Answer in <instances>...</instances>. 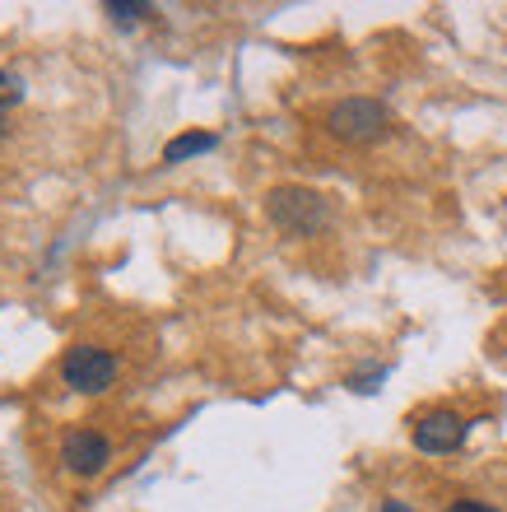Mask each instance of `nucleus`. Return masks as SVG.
<instances>
[{"instance_id":"20e7f679","label":"nucleus","mask_w":507,"mask_h":512,"mask_svg":"<svg viewBox=\"0 0 507 512\" xmlns=\"http://www.w3.org/2000/svg\"><path fill=\"white\" fill-rule=\"evenodd\" d=\"M61 461H66L70 475L94 480V475L107 471V461H112V443H107L103 433H94V429H70L66 443H61Z\"/></svg>"},{"instance_id":"9d476101","label":"nucleus","mask_w":507,"mask_h":512,"mask_svg":"<svg viewBox=\"0 0 507 512\" xmlns=\"http://www.w3.org/2000/svg\"><path fill=\"white\" fill-rule=\"evenodd\" d=\"M447 512H498V508H489V503H480V499H456Z\"/></svg>"},{"instance_id":"423d86ee","label":"nucleus","mask_w":507,"mask_h":512,"mask_svg":"<svg viewBox=\"0 0 507 512\" xmlns=\"http://www.w3.org/2000/svg\"><path fill=\"white\" fill-rule=\"evenodd\" d=\"M214 145H219V135L187 131V135H177V140H168V145H163V163H187V159H196V154H210Z\"/></svg>"},{"instance_id":"1a4fd4ad","label":"nucleus","mask_w":507,"mask_h":512,"mask_svg":"<svg viewBox=\"0 0 507 512\" xmlns=\"http://www.w3.org/2000/svg\"><path fill=\"white\" fill-rule=\"evenodd\" d=\"M382 382H387V368H363V373H354V378H349V387L368 396V391H377Z\"/></svg>"},{"instance_id":"f257e3e1","label":"nucleus","mask_w":507,"mask_h":512,"mask_svg":"<svg viewBox=\"0 0 507 512\" xmlns=\"http://www.w3.org/2000/svg\"><path fill=\"white\" fill-rule=\"evenodd\" d=\"M266 215L289 238H312V233H321L331 224V201L312 187H275L266 196Z\"/></svg>"},{"instance_id":"6e6552de","label":"nucleus","mask_w":507,"mask_h":512,"mask_svg":"<svg viewBox=\"0 0 507 512\" xmlns=\"http://www.w3.org/2000/svg\"><path fill=\"white\" fill-rule=\"evenodd\" d=\"M24 98V80L14 70H0V108H14Z\"/></svg>"},{"instance_id":"f03ea898","label":"nucleus","mask_w":507,"mask_h":512,"mask_svg":"<svg viewBox=\"0 0 507 512\" xmlns=\"http://www.w3.org/2000/svg\"><path fill=\"white\" fill-rule=\"evenodd\" d=\"M326 131L345 145H368V140H382L391 131V112L377 98H340L326 112Z\"/></svg>"},{"instance_id":"f8f14e48","label":"nucleus","mask_w":507,"mask_h":512,"mask_svg":"<svg viewBox=\"0 0 507 512\" xmlns=\"http://www.w3.org/2000/svg\"><path fill=\"white\" fill-rule=\"evenodd\" d=\"M5 131H10V122H5V108H0V135H5Z\"/></svg>"},{"instance_id":"7ed1b4c3","label":"nucleus","mask_w":507,"mask_h":512,"mask_svg":"<svg viewBox=\"0 0 507 512\" xmlns=\"http://www.w3.org/2000/svg\"><path fill=\"white\" fill-rule=\"evenodd\" d=\"M117 354L98 350V345H75V350H66V359H61V378H66L70 391H84V396H98V391H107L112 382H117Z\"/></svg>"},{"instance_id":"0eeeda50","label":"nucleus","mask_w":507,"mask_h":512,"mask_svg":"<svg viewBox=\"0 0 507 512\" xmlns=\"http://www.w3.org/2000/svg\"><path fill=\"white\" fill-rule=\"evenodd\" d=\"M107 14H112L117 24H140L145 14H154V5H145V0H112Z\"/></svg>"},{"instance_id":"39448f33","label":"nucleus","mask_w":507,"mask_h":512,"mask_svg":"<svg viewBox=\"0 0 507 512\" xmlns=\"http://www.w3.org/2000/svg\"><path fill=\"white\" fill-rule=\"evenodd\" d=\"M466 419L456 410H428L424 419H414V447L428 452V457H442V452H456L466 443Z\"/></svg>"},{"instance_id":"9b49d317","label":"nucleus","mask_w":507,"mask_h":512,"mask_svg":"<svg viewBox=\"0 0 507 512\" xmlns=\"http://www.w3.org/2000/svg\"><path fill=\"white\" fill-rule=\"evenodd\" d=\"M377 512H414V508H410V503H401V499H387V503H382V508H377Z\"/></svg>"}]
</instances>
